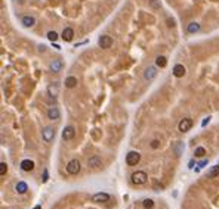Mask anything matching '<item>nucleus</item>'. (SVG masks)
I'll return each mask as SVG.
<instances>
[{"label":"nucleus","mask_w":219,"mask_h":209,"mask_svg":"<svg viewBox=\"0 0 219 209\" xmlns=\"http://www.w3.org/2000/svg\"><path fill=\"white\" fill-rule=\"evenodd\" d=\"M130 178H132V183H133V184L139 186V184H144V183L147 181V178H148V177H147V174H145L144 171H136V172H133V174H132V177H130Z\"/></svg>","instance_id":"f257e3e1"},{"label":"nucleus","mask_w":219,"mask_h":209,"mask_svg":"<svg viewBox=\"0 0 219 209\" xmlns=\"http://www.w3.org/2000/svg\"><path fill=\"white\" fill-rule=\"evenodd\" d=\"M80 162L77 161V159H73V161H70L68 165H67V171H68V174H79L80 172Z\"/></svg>","instance_id":"f03ea898"},{"label":"nucleus","mask_w":219,"mask_h":209,"mask_svg":"<svg viewBox=\"0 0 219 209\" xmlns=\"http://www.w3.org/2000/svg\"><path fill=\"white\" fill-rule=\"evenodd\" d=\"M139 161H141V155L138 153V152H129L126 156V164L130 166L136 165Z\"/></svg>","instance_id":"7ed1b4c3"},{"label":"nucleus","mask_w":219,"mask_h":209,"mask_svg":"<svg viewBox=\"0 0 219 209\" xmlns=\"http://www.w3.org/2000/svg\"><path fill=\"white\" fill-rule=\"evenodd\" d=\"M42 137H43V140H45L46 143H50V142L55 139V130H53L52 127H46V128L42 131Z\"/></svg>","instance_id":"20e7f679"},{"label":"nucleus","mask_w":219,"mask_h":209,"mask_svg":"<svg viewBox=\"0 0 219 209\" xmlns=\"http://www.w3.org/2000/svg\"><path fill=\"white\" fill-rule=\"evenodd\" d=\"M98 44L101 46V49H110L111 44H113V38L110 35H102V37H99Z\"/></svg>","instance_id":"39448f33"},{"label":"nucleus","mask_w":219,"mask_h":209,"mask_svg":"<svg viewBox=\"0 0 219 209\" xmlns=\"http://www.w3.org/2000/svg\"><path fill=\"white\" fill-rule=\"evenodd\" d=\"M191 127H193V119H190V118H185V119H182V121L179 122V131L181 132H186L191 130Z\"/></svg>","instance_id":"423d86ee"},{"label":"nucleus","mask_w":219,"mask_h":209,"mask_svg":"<svg viewBox=\"0 0 219 209\" xmlns=\"http://www.w3.org/2000/svg\"><path fill=\"white\" fill-rule=\"evenodd\" d=\"M74 136H76V130H74V127L68 125V127L64 128V131H62V139H64V140L68 142V140H71Z\"/></svg>","instance_id":"0eeeda50"},{"label":"nucleus","mask_w":219,"mask_h":209,"mask_svg":"<svg viewBox=\"0 0 219 209\" xmlns=\"http://www.w3.org/2000/svg\"><path fill=\"white\" fill-rule=\"evenodd\" d=\"M59 116H61V113H59V109H58V108H55V106L49 108V110H47V118H49L50 121H58Z\"/></svg>","instance_id":"6e6552de"},{"label":"nucleus","mask_w":219,"mask_h":209,"mask_svg":"<svg viewBox=\"0 0 219 209\" xmlns=\"http://www.w3.org/2000/svg\"><path fill=\"white\" fill-rule=\"evenodd\" d=\"M62 66H64L62 60H61V59H55V60H52V62H50L49 68H50V71H52V72H55V74H56V72H61Z\"/></svg>","instance_id":"1a4fd4ad"},{"label":"nucleus","mask_w":219,"mask_h":209,"mask_svg":"<svg viewBox=\"0 0 219 209\" xmlns=\"http://www.w3.org/2000/svg\"><path fill=\"white\" fill-rule=\"evenodd\" d=\"M185 72H186V69H185L184 65L178 64V65L173 66V75H175L176 78H182L185 75Z\"/></svg>","instance_id":"9d476101"},{"label":"nucleus","mask_w":219,"mask_h":209,"mask_svg":"<svg viewBox=\"0 0 219 209\" xmlns=\"http://www.w3.org/2000/svg\"><path fill=\"white\" fill-rule=\"evenodd\" d=\"M110 200V194L107 193H96L92 196V202H96V203H102V202H108Z\"/></svg>","instance_id":"9b49d317"},{"label":"nucleus","mask_w":219,"mask_h":209,"mask_svg":"<svg viewBox=\"0 0 219 209\" xmlns=\"http://www.w3.org/2000/svg\"><path fill=\"white\" fill-rule=\"evenodd\" d=\"M156 75H157V69H156L154 66H148V68L145 69V72H144V78H145V80H148V81L154 80V78H156Z\"/></svg>","instance_id":"f8f14e48"},{"label":"nucleus","mask_w":219,"mask_h":209,"mask_svg":"<svg viewBox=\"0 0 219 209\" xmlns=\"http://www.w3.org/2000/svg\"><path fill=\"white\" fill-rule=\"evenodd\" d=\"M87 165L92 166V168H99V166L102 165V161H101V158L99 156H92V158H89V161H87Z\"/></svg>","instance_id":"ddd939ff"},{"label":"nucleus","mask_w":219,"mask_h":209,"mask_svg":"<svg viewBox=\"0 0 219 209\" xmlns=\"http://www.w3.org/2000/svg\"><path fill=\"white\" fill-rule=\"evenodd\" d=\"M21 168H22V171H25V172H30V171L34 169V162L30 161V159H24L22 162H21Z\"/></svg>","instance_id":"4468645a"},{"label":"nucleus","mask_w":219,"mask_h":209,"mask_svg":"<svg viewBox=\"0 0 219 209\" xmlns=\"http://www.w3.org/2000/svg\"><path fill=\"white\" fill-rule=\"evenodd\" d=\"M73 37H74V31H73V28H65L64 31H62V40L64 41H71L73 40Z\"/></svg>","instance_id":"2eb2a0df"},{"label":"nucleus","mask_w":219,"mask_h":209,"mask_svg":"<svg viewBox=\"0 0 219 209\" xmlns=\"http://www.w3.org/2000/svg\"><path fill=\"white\" fill-rule=\"evenodd\" d=\"M34 24H36L34 16H30V15L22 16V25H25V27H33Z\"/></svg>","instance_id":"dca6fc26"},{"label":"nucleus","mask_w":219,"mask_h":209,"mask_svg":"<svg viewBox=\"0 0 219 209\" xmlns=\"http://www.w3.org/2000/svg\"><path fill=\"white\" fill-rule=\"evenodd\" d=\"M77 86V78L76 77H67L65 78V87L67 88H74Z\"/></svg>","instance_id":"f3484780"},{"label":"nucleus","mask_w":219,"mask_h":209,"mask_svg":"<svg viewBox=\"0 0 219 209\" xmlns=\"http://www.w3.org/2000/svg\"><path fill=\"white\" fill-rule=\"evenodd\" d=\"M15 190L19 193V194H24L27 190H28V186H27V183H24V181H19L18 184H16V187H15Z\"/></svg>","instance_id":"a211bd4d"},{"label":"nucleus","mask_w":219,"mask_h":209,"mask_svg":"<svg viewBox=\"0 0 219 209\" xmlns=\"http://www.w3.org/2000/svg\"><path fill=\"white\" fill-rule=\"evenodd\" d=\"M218 175H219V165L212 166L207 171V178H215V177H218Z\"/></svg>","instance_id":"6ab92c4d"},{"label":"nucleus","mask_w":219,"mask_h":209,"mask_svg":"<svg viewBox=\"0 0 219 209\" xmlns=\"http://www.w3.org/2000/svg\"><path fill=\"white\" fill-rule=\"evenodd\" d=\"M198 31H200V25H198L197 22H191V24L188 25V33L190 34L198 33Z\"/></svg>","instance_id":"aec40b11"},{"label":"nucleus","mask_w":219,"mask_h":209,"mask_svg":"<svg viewBox=\"0 0 219 209\" xmlns=\"http://www.w3.org/2000/svg\"><path fill=\"white\" fill-rule=\"evenodd\" d=\"M156 65L160 66V68H164V66L167 65L166 57H164V56H157V59H156Z\"/></svg>","instance_id":"412c9836"},{"label":"nucleus","mask_w":219,"mask_h":209,"mask_svg":"<svg viewBox=\"0 0 219 209\" xmlns=\"http://www.w3.org/2000/svg\"><path fill=\"white\" fill-rule=\"evenodd\" d=\"M194 155H196V158H203V156L206 155V149H204V147H197Z\"/></svg>","instance_id":"4be33fe9"},{"label":"nucleus","mask_w":219,"mask_h":209,"mask_svg":"<svg viewBox=\"0 0 219 209\" xmlns=\"http://www.w3.org/2000/svg\"><path fill=\"white\" fill-rule=\"evenodd\" d=\"M47 38H49L50 41H56V40H58V34L55 33V31H49V33H47Z\"/></svg>","instance_id":"5701e85b"},{"label":"nucleus","mask_w":219,"mask_h":209,"mask_svg":"<svg viewBox=\"0 0 219 209\" xmlns=\"http://www.w3.org/2000/svg\"><path fill=\"white\" fill-rule=\"evenodd\" d=\"M152 206H154V202H152L151 199H145V200H144V208L145 209H151Z\"/></svg>","instance_id":"b1692460"},{"label":"nucleus","mask_w":219,"mask_h":209,"mask_svg":"<svg viewBox=\"0 0 219 209\" xmlns=\"http://www.w3.org/2000/svg\"><path fill=\"white\" fill-rule=\"evenodd\" d=\"M6 171H8V165H6V162H2V164H0V175H5Z\"/></svg>","instance_id":"393cba45"},{"label":"nucleus","mask_w":219,"mask_h":209,"mask_svg":"<svg viewBox=\"0 0 219 209\" xmlns=\"http://www.w3.org/2000/svg\"><path fill=\"white\" fill-rule=\"evenodd\" d=\"M151 6L154 9H160V2L159 0H151Z\"/></svg>","instance_id":"a878e982"},{"label":"nucleus","mask_w":219,"mask_h":209,"mask_svg":"<svg viewBox=\"0 0 219 209\" xmlns=\"http://www.w3.org/2000/svg\"><path fill=\"white\" fill-rule=\"evenodd\" d=\"M49 93H50V96H55V94L58 93V88L53 87V86H50V87H49Z\"/></svg>","instance_id":"bb28decb"},{"label":"nucleus","mask_w":219,"mask_h":209,"mask_svg":"<svg viewBox=\"0 0 219 209\" xmlns=\"http://www.w3.org/2000/svg\"><path fill=\"white\" fill-rule=\"evenodd\" d=\"M159 146H160V142H159V140H152V142H151V147H152V149H157Z\"/></svg>","instance_id":"cd10ccee"},{"label":"nucleus","mask_w":219,"mask_h":209,"mask_svg":"<svg viewBox=\"0 0 219 209\" xmlns=\"http://www.w3.org/2000/svg\"><path fill=\"white\" fill-rule=\"evenodd\" d=\"M43 181H45V183L47 181V171L46 169H45V172H43Z\"/></svg>","instance_id":"c85d7f7f"},{"label":"nucleus","mask_w":219,"mask_h":209,"mask_svg":"<svg viewBox=\"0 0 219 209\" xmlns=\"http://www.w3.org/2000/svg\"><path fill=\"white\" fill-rule=\"evenodd\" d=\"M209 119H210V118H209V116H207V118H206V119L203 121V125H206V124H207V122H209Z\"/></svg>","instance_id":"c756f323"},{"label":"nucleus","mask_w":219,"mask_h":209,"mask_svg":"<svg viewBox=\"0 0 219 209\" xmlns=\"http://www.w3.org/2000/svg\"><path fill=\"white\" fill-rule=\"evenodd\" d=\"M206 164H207V161H203V162H200V166H204Z\"/></svg>","instance_id":"7c9ffc66"},{"label":"nucleus","mask_w":219,"mask_h":209,"mask_svg":"<svg viewBox=\"0 0 219 209\" xmlns=\"http://www.w3.org/2000/svg\"><path fill=\"white\" fill-rule=\"evenodd\" d=\"M33 209H42V205H37V206H34Z\"/></svg>","instance_id":"2f4dec72"}]
</instances>
